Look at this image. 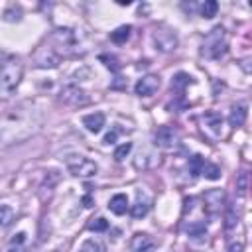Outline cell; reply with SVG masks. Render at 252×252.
Returning a JSON list of instances; mask_svg holds the SVG:
<instances>
[{"label": "cell", "mask_w": 252, "mask_h": 252, "mask_svg": "<svg viewBox=\"0 0 252 252\" xmlns=\"http://www.w3.org/2000/svg\"><path fill=\"white\" fill-rule=\"evenodd\" d=\"M22 77H24V65L20 57L8 55L0 63V100H8L18 91Z\"/></svg>", "instance_id": "obj_1"}, {"label": "cell", "mask_w": 252, "mask_h": 252, "mask_svg": "<svg viewBox=\"0 0 252 252\" xmlns=\"http://www.w3.org/2000/svg\"><path fill=\"white\" fill-rule=\"evenodd\" d=\"M228 49V39H226V32L224 28L217 26L213 28L205 39H203V49H201V55L207 57V59H220Z\"/></svg>", "instance_id": "obj_2"}, {"label": "cell", "mask_w": 252, "mask_h": 252, "mask_svg": "<svg viewBox=\"0 0 252 252\" xmlns=\"http://www.w3.org/2000/svg\"><path fill=\"white\" fill-rule=\"evenodd\" d=\"M65 165H67L69 173L75 177H93L98 171V165L85 156H69L65 159Z\"/></svg>", "instance_id": "obj_3"}, {"label": "cell", "mask_w": 252, "mask_h": 252, "mask_svg": "<svg viewBox=\"0 0 252 252\" xmlns=\"http://www.w3.org/2000/svg\"><path fill=\"white\" fill-rule=\"evenodd\" d=\"M152 39H154V45L158 51H163V53H169L177 47V35L175 32L171 30H165V28H159L152 33Z\"/></svg>", "instance_id": "obj_4"}, {"label": "cell", "mask_w": 252, "mask_h": 252, "mask_svg": "<svg viewBox=\"0 0 252 252\" xmlns=\"http://www.w3.org/2000/svg\"><path fill=\"white\" fill-rule=\"evenodd\" d=\"M179 142V132L173 126H159L154 134V144L161 150H169L175 148Z\"/></svg>", "instance_id": "obj_5"}, {"label": "cell", "mask_w": 252, "mask_h": 252, "mask_svg": "<svg viewBox=\"0 0 252 252\" xmlns=\"http://www.w3.org/2000/svg\"><path fill=\"white\" fill-rule=\"evenodd\" d=\"M201 124H203V132H207L209 138L217 140L222 134V116L219 112H205L201 116Z\"/></svg>", "instance_id": "obj_6"}, {"label": "cell", "mask_w": 252, "mask_h": 252, "mask_svg": "<svg viewBox=\"0 0 252 252\" xmlns=\"http://www.w3.org/2000/svg\"><path fill=\"white\" fill-rule=\"evenodd\" d=\"M61 102L65 104H71V106H83L89 102V96L83 89H79L77 85H67L61 89Z\"/></svg>", "instance_id": "obj_7"}, {"label": "cell", "mask_w": 252, "mask_h": 252, "mask_svg": "<svg viewBox=\"0 0 252 252\" xmlns=\"http://www.w3.org/2000/svg\"><path fill=\"white\" fill-rule=\"evenodd\" d=\"M159 85H161L159 77L150 73V75H144L142 79L136 81V85H134V93H136L138 96H152V94L158 93Z\"/></svg>", "instance_id": "obj_8"}, {"label": "cell", "mask_w": 252, "mask_h": 252, "mask_svg": "<svg viewBox=\"0 0 252 252\" xmlns=\"http://www.w3.org/2000/svg\"><path fill=\"white\" fill-rule=\"evenodd\" d=\"M197 199L195 197H189L187 201H185V211H189V213H193L195 211V207H197ZM205 228H207V222L203 220V217H197V219H191V220H187L185 222V230H187V234H191V236H197V234H203L205 232Z\"/></svg>", "instance_id": "obj_9"}, {"label": "cell", "mask_w": 252, "mask_h": 252, "mask_svg": "<svg viewBox=\"0 0 252 252\" xmlns=\"http://www.w3.org/2000/svg\"><path fill=\"white\" fill-rule=\"evenodd\" d=\"M222 207H224V191L222 189H209L203 195V209H205V213L215 215Z\"/></svg>", "instance_id": "obj_10"}, {"label": "cell", "mask_w": 252, "mask_h": 252, "mask_svg": "<svg viewBox=\"0 0 252 252\" xmlns=\"http://www.w3.org/2000/svg\"><path fill=\"white\" fill-rule=\"evenodd\" d=\"M150 209H152V197L148 195V193H144V191H136V203L132 205V217L134 219H142V217H146L148 213H150Z\"/></svg>", "instance_id": "obj_11"}, {"label": "cell", "mask_w": 252, "mask_h": 252, "mask_svg": "<svg viewBox=\"0 0 252 252\" xmlns=\"http://www.w3.org/2000/svg\"><path fill=\"white\" fill-rule=\"evenodd\" d=\"M57 63H59V53L53 47H41L37 51V57H35L37 67H57Z\"/></svg>", "instance_id": "obj_12"}, {"label": "cell", "mask_w": 252, "mask_h": 252, "mask_svg": "<svg viewBox=\"0 0 252 252\" xmlns=\"http://www.w3.org/2000/svg\"><path fill=\"white\" fill-rule=\"evenodd\" d=\"M154 238L146 232H136L132 238H130V250L132 252H148L154 248Z\"/></svg>", "instance_id": "obj_13"}, {"label": "cell", "mask_w": 252, "mask_h": 252, "mask_svg": "<svg viewBox=\"0 0 252 252\" xmlns=\"http://www.w3.org/2000/svg\"><path fill=\"white\" fill-rule=\"evenodd\" d=\"M104 122H106V116L102 112H91V114H85L83 116V126L91 134H98L104 128Z\"/></svg>", "instance_id": "obj_14"}, {"label": "cell", "mask_w": 252, "mask_h": 252, "mask_svg": "<svg viewBox=\"0 0 252 252\" xmlns=\"http://www.w3.org/2000/svg\"><path fill=\"white\" fill-rule=\"evenodd\" d=\"M246 114H248L246 104H240V102H238V104H232V106H230V114H228V124L234 126V128L242 126L244 120H246Z\"/></svg>", "instance_id": "obj_15"}, {"label": "cell", "mask_w": 252, "mask_h": 252, "mask_svg": "<svg viewBox=\"0 0 252 252\" xmlns=\"http://www.w3.org/2000/svg\"><path fill=\"white\" fill-rule=\"evenodd\" d=\"M128 197L124 195V193H116V195H112L110 197V201H108V209H110V213H114V215H124L126 211H128Z\"/></svg>", "instance_id": "obj_16"}, {"label": "cell", "mask_w": 252, "mask_h": 252, "mask_svg": "<svg viewBox=\"0 0 252 252\" xmlns=\"http://www.w3.org/2000/svg\"><path fill=\"white\" fill-rule=\"evenodd\" d=\"M79 252H106V244L98 238H87L79 246Z\"/></svg>", "instance_id": "obj_17"}, {"label": "cell", "mask_w": 252, "mask_h": 252, "mask_svg": "<svg viewBox=\"0 0 252 252\" xmlns=\"http://www.w3.org/2000/svg\"><path fill=\"white\" fill-rule=\"evenodd\" d=\"M8 252H28V246H26V232L14 234V238L10 240Z\"/></svg>", "instance_id": "obj_18"}, {"label": "cell", "mask_w": 252, "mask_h": 252, "mask_svg": "<svg viewBox=\"0 0 252 252\" xmlns=\"http://www.w3.org/2000/svg\"><path fill=\"white\" fill-rule=\"evenodd\" d=\"M130 32H132V26H120L110 33V39L114 43H126V39L130 37Z\"/></svg>", "instance_id": "obj_19"}, {"label": "cell", "mask_w": 252, "mask_h": 252, "mask_svg": "<svg viewBox=\"0 0 252 252\" xmlns=\"http://www.w3.org/2000/svg\"><path fill=\"white\" fill-rule=\"evenodd\" d=\"M14 222V209L8 205H0V228H8Z\"/></svg>", "instance_id": "obj_20"}, {"label": "cell", "mask_w": 252, "mask_h": 252, "mask_svg": "<svg viewBox=\"0 0 252 252\" xmlns=\"http://www.w3.org/2000/svg\"><path fill=\"white\" fill-rule=\"evenodd\" d=\"M201 175H203V177H207V179H211V181H215V179H219V177H220V169H219L215 163L205 161V163H203V169H201Z\"/></svg>", "instance_id": "obj_21"}, {"label": "cell", "mask_w": 252, "mask_h": 252, "mask_svg": "<svg viewBox=\"0 0 252 252\" xmlns=\"http://www.w3.org/2000/svg\"><path fill=\"white\" fill-rule=\"evenodd\" d=\"M217 10H219V4L215 0H205V4L201 6V16L203 18H215L217 16Z\"/></svg>", "instance_id": "obj_22"}, {"label": "cell", "mask_w": 252, "mask_h": 252, "mask_svg": "<svg viewBox=\"0 0 252 252\" xmlns=\"http://www.w3.org/2000/svg\"><path fill=\"white\" fill-rule=\"evenodd\" d=\"M130 150H132V142H124V144H120V146L114 150V159H116V161H122V159L130 154Z\"/></svg>", "instance_id": "obj_23"}, {"label": "cell", "mask_w": 252, "mask_h": 252, "mask_svg": "<svg viewBox=\"0 0 252 252\" xmlns=\"http://www.w3.org/2000/svg\"><path fill=\"white\" fill-rule=\"evenodd\" d=\"M203 163H205V159H203L201 156H193V158L189 159V171H191L193 175H201Z\"/></svg>", "instance_id": "obj_24"}, {"label": "cell", "mask_w": 252, "mask_h": 252, "mask_svg": "<svg viewBox=\"0 0 252 252\" xmlns=\"http://www.w3.org/2000/svg\"><path fill=\"white\" fill-rule=\"evenodd\" d=\"M189 79H191L189 75H185V73H177V75H175V79L171 81V89L181 91V89H183V87L189 83Z\"/></svg>", "instance_id": "obj_25"}, {"label": "cell", "mask_w": 252, "mask_h": 252, "mask_svg": "<svg viewBox=\"0 0 252 252\" xmlns=\"http://www.w3.org/2000/svg\"><path fill=\"white\" fill-rule=\"evenodd\" d=\"M89 228L94 230V232H102V230L108 228V220H106L104 217H98V219H94V220L89 224Z\"/></svg>", "instance_id": "obj_26"}, {"label": "cell", "mask_w": 252, "mask_h": 252, "mask_svg": "<svg viewBox=\"0 0 252 252\" xmlns=\"http://www.w3.org/2000/svg\"><path fill=\"white\" fill-rule=\"evenodd\" d=\"M22 12H20V8H16V6H12V8H8L6 12H4V20L6 22H18L22 16H20Z\"/></svg>", "instance_id": "obj_27"}, {"label": "cell", "mask_w": 252, "mask_h": 252, "mask_svg": "<svg viewBox=\"0 0 252 252\" xmlns=\"http://www.w3.org/2000/svg\"><path fill=\"white\" fill-rule=\"evenodd\" d=\"M246 187H248V173H246V171H240L238 181H236V189H238V193L242 195V193L246 191Z\"/></svg>", "instance_id": "obj_28"}, {"label": "cell", "mask_w": 252, "mask_h": 252, "mask_svg": "<svg viewBox=\"0 0 252 252\" xmlns=\"http://www.w3.org/2000/svg\"><path fill=\"white\" fill-rule=\"evenodd\" d=\"M236 222H238V219H236V215H234V207H230V209H228V215H226V228H232Z\"/></svg>", "instance_id": "obj_29"}, {"label": "cell", "mask_w": 252, "mask_h": 252, "mask_svg": "<svg viewBox=\"0 0 252 252\" xmlns=\"http://www.w3.org/2000/svg\"><path fill=\"white\" fill-rule=\"evenodd\" d=\"M116 136H118V130L108 132V134L102 138V144H106V146H108V144H114V142H116Z\"/></svg>", "instance_id": "obj_30"}, {"label": "cell", "mask_w": 252, "mask_h": 252, "mask_svg": "<svg viewBox=\"0 0 252 252\" xmlns=\"http://www.w3.org/2000/svg\"><path fill=\"white\" fill-rule=\"evenodd\" d=\"M228 252H242V242H240V244H232V246L228 248Z\"/></svg>", "instance_id": "obj_31"}, {"label": "cell", "mask_w": 252, "mask_h": 252, "mask_svg": "<svg viewBox=\"0 0 252 252\" xmlns=\"http://www.w3.org/2000/svg\"><path fill=\"white\" fill-rule=\"evenodd\" d=\"M83 203H85V207H91V197H89V195L83 197Z\"/></svg>", "instance_id": "obj_32"}]
</instances>
